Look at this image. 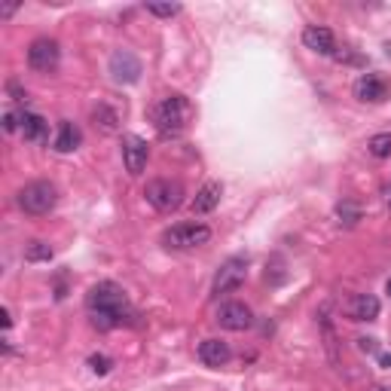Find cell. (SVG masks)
<instances>
[{
    "instance_id": "3",
    "label": "cell",
    "mask_w": 391,
    "mask_h": 391,
    "mask_svg": "<svg viewBox=\"0 0 391 391\" xmlns=\"http://www.w3.org/2000/svg\"><path fill=\"white\" fill-rule=\"evenodd\" d=\"M159 242L169 251H193V248H202L211 242V229L205 223H178V227L162 232Z\"/></svg>"
},
{
    "instance_id": "25",
    "label": "cell",
    "mask_w": 391,
    "mask_h": 391,
    "mask_svg": "<svg viewBox=\"0 0 391 391\" xmlns=\"http://www.w3.org/2000/svg\"><path fill=\"white\" fill-rule=\"evenodd\" d=\"M19 122H22V116L13 113V111L3 116V129H6V131H15V129H19Z\"/></svg>"
},
{
    "instance_id": "7",
    "label": "cell",
    "mask_w": 391,
    "mask_h": 391,
    "mask_svg": "<svg viewBox=\"0 0 391 391\" xmlns=\"http://www.w3.org/2000/svg\"><path fill=\"white\" fill-rule=\"evenodd\" d=\"M58 58H62V49H58L55 40L49 37H37L34 43L28 46V64L37 73H49L58 68Z\"/></svg>"
},
{
    "instance_id": "15",
    "label": "cell",
    "mask_w": 391,
    "mask_h": 391,
    "mask_svg": "<svg viewBox=\"0 0 391 391\" xmlns=\"http://www.w3.org/2000/svg\"><path fill=\"white\" fill-rule=\"evenodd\" d=\"M220 196H223V187L218 180H208V184L199 190L196 199H193V214H208L220 205Z\"/></svg>"
},
{
    "instance_id": "22",
    "label": "cell",
    "mask_w": 391,
    "mask_h": 391,
    "mask_svg": "<svg viewBox=\"0 0 391 391\" xmlns=\"http://www.w3.org/2000/svg\"><path fill=\"white\" fill-rule=\"evenodd\" d=\"M89 367H92V373H98V376H107V373H111V357L107 355H92L89 357Z\"/></svg>"
},
{
    "instance_id": "30",
    "label": "cell",
    "mask_w": 391,
    "mask_h": 391,
    "mask_svg": "<svg viewBox=\"0 0 391 391\" xmlns=\"http://www.w3.org/2000/svg\"><path fill=\"white\" fill-rule=\"evenodd\" d=\"M385 52H388V55H391V43H388V46H385Z\"/></svg>"
},
{
    "instance_id": "9",
    "label": "cell",
    "mask_w": 391,
    "mask_h": 391,
    "mask_svg": "<svg viewBox=\"0 0 391 391\" xmlns=\"http://www.w3.org/2000/svg\"><path fill=\"white\" fill-rule=\"evenodd\" d=\"M147 159H150V147L144 138H138V135L122 138V162H126V171L131 178H138L147 169Z\"/></svg>"
},
{
    "instance_id": "4",
    "label": "cell",
    "mask_w": 391,
    "mask_h": 391,
    "mask_svg": "<svg viewBox=\"0 0 391 391\" xmlns=\"http://www.w3.org/2000/svg\"><path fill=\"white\" fill-rule=\"evenodd\" d=\"M58 202V190L49 184V180H31V184H24L19 190V208L24 214H49Z\"/></svg>"
},
{
    "instance_id": "19",
    "label": "cell",
    "mask_w": 391,
    "mask_h": 391,
    "mask_svg": "<svg viewBox=\"0 0 391 391\" xmlns=\"http://www.w3.org/2000/svg\"><path fill=\"white\" fill-rule=\"evenodd\" d=\"M367 150L376 156V159H388L391 156V131H379V135H373Z\"/></svg>"
},
{
    "instance_id": "6",
    "label": "cell",
    "mask_w": 391,
    "mask_h": 391,
    "mask_svg": "<svg viewBox=\"0 0 391 391\" xmlns=\"http://www.w3.org/2000/svg\"><path fill=\"white\" fill-rule=\"evenodd\" d=\"M245 276H248V260L245 257H229L227 263H220L218 276H214V294H232L245 285Z\"/></svg>"
},
{
    "instance_id": "28",
    "label": "cell",
    "mask_w": 391,
    "mask_h": 391,
    "mask_svg": "<svg viewBox=\"0 0 391 391\" xmlns=\"http://www.w3.org/2000/svg\"><path fill=\"white\" fill-rule=\"evenodd\" d=\"M379 364H382L385 370H391V355H382V357H379Z\"/></svg>"
},
{
    "instance_id": "11",
    "label": "cell",
    "mask_w": 391,
    "mask_h": 391,
    "mask_svg": "<svg viewBox=\"0 0 391 391\" xmlns=\"http://www.w3.org/2000/svg\"><path fill=\"white\" fill-rule=\"evenodd\" d=\"M355 98L357 101H370V104H379V101H385L388 98V83L379 77V73H364V77H357L355 80Z\"/></svg>"
},
{
    "instance_id": "32",
    "label": "cell",
    "mask_w": 391,
    "mask_h": 391,
    "mask_svg": "<svg viewBox=\"0 0 391 391\" xmlns=\"http://www.w3.org/2000/svg\"><path fill=\"white\" fill-rule=\"evenodd\" d=\"M388 205H391V199H388Z\"/></svg>"
},
{
    "instance_id": "12",
    "label": "cell",
    "mask_w": 391,
    "mask_h": 391,
    "mask_svg": "<svg viewBox=\"0 0 391 391\" xmlns=\"http://www.w3.org/2000/svg\"><path fill=\"white\" fill-rule=\"evenodd\" d=\"M303 43H306V49H312V52H318V55H334L336 52L334 31L324 28V24H309V28L303 31Z\"/></svg>"
},
{
    "instance_id": "26",
    "label": "cell",
    "mask_w": 391,
    "mask_h": 391,
    "mask_svg": "<svg viewBox=\"0 0 391 391\" xmlns=\"http://www.w3.org/2000/svg\"><path fill=\"white\" fill-rule=\"evenodd\" d=\"M15 10H19V3H3V6H0V19H10Z\"/></svg>"
},
{
    "instance_id": "21",
    "label": "cell",
    "mask_w": 391,
    "mask_h": 391,
    "mask_svg": "<svg viewBox=\"0 0 391 391\" xmlns=\"http://www.w3.org/2000/svg\"><path fill=\"white\" fill-rule=\"evenodd\" d=\"M150 15H159V19H171V15L180 13V3H147Z\"/></svg>"
},
{
    "instance_id": "23",
    "label": "cell",
    "mask_w": 391,
    "mask_h": 391,
    "mask_svg": "<svg viewBox=\"0 0 391 391\" xmlns=\"http://www.w3.org/2000/svg\"><path fill=\"white\" fill-rule=\"evenodd\" d=\"M336 214H339V218H343V220H339V223H348V227H352V223H357V218H361V211H357V208L355 205H339L336 208Z\"/></svg>"
},
{
    "instance_id": "29",
    "label": "cell",
    "mask_w": 391,
    "mask_h": 391,
    "mask_svg": "<svg viewBox=\"0 0 391 391\" xmlns=\"http://www.w3.org/2000/svg\"><path fill=\"white\" fill-rule=\"evenodd\" d=\"M373 391H391V388H385V385H376V388H373Z\"/></svg>"
},
{
    "instance_id": "13",
    "label": "cell",
    "mask_w": 391,
    "mask_h": 391,
    "mask_svg": "<svg viewBox=\"0 0 391 391\" xmlns=\"http://www.w3.org/2000/svg\"><path fill=\"white\" fill-rule=\"evenodd\" d=\"M346 312H348V318H352V321H376L379 299L373 294H355L352 299H348Z\"/></svg>"
},
{
    "instance_id": "5",
    "label": "cell",
    "mask_w": 391,
    "mask_h": 391,
    "mask_svg": "<svg viewBox=\"0 0 391 391\" xmlns=\"http://www.w3.org/2000/svg\"><path fill=\"white\" fill-rule=\"evenodd\" d=\"M144 196H147V202L153 205L156 211H162V214H171V211H178V208L184 205V187H180V180H171V178L150 180Z\"/></svg>"
},
{
    "instance_id": "24",
    "label": "cell",
    "mask_w": 391,
    "mask_h": 391,
    "mask_svg": "<svg viewBox=\"0 0 391 391\" xmlns=\"http://www.w3.org/2000/svg\"><path fill=\"white\" fill-rule=\"evenodd\" d=\"M357 348H361V352H367V355H373V352H376V339H373V336H361V339H357Z\"/></svg>"
},
{
    "instance_id": "8",
    "label": "cell",
    "mask_w": 391,
    "mask_h": 391,
    "mask_svg": "<svg viewBox=\"0 0 391 391\" xmlns=\"http://www.w3.org/2000/svg\"><path fill=\"white\" fill-rule=\"evenodd\" d=\"M107 68H111V77L116 83H138L141 80V58L135 52H129V49H116Z\"/></svg>"
},
{
    "instance_id": "16",
    "label": "cell",
    "mask_w": 391,
    "mask_h": 391,
    "mask_svg": "<svg viewBox=\"0 0 391 391\" xmlns=\"http://www.w3.org/2000/svg\"><path fill=\"white\" fill-rule=\"evenodd\" d=\"M19 131L24 135V141H34V144H43L49 138V122L37 113H22V122H19Z\"/></svg>"
},
{
    "instance_id": "1",
    "label": "cell",
    "mask_w": 391,
    "mask_h": 391,
    "mask_svg": "<svg viewBox=\"0 0 391 391\" xmlns=\"http://www.w3.org/2000/svg\"><path fill=\"white\" fill-rule=\"evenodd\" d=\"M150 120H153V126L162 138H178V135H184V129L193 120V104L184 95H169L153 104Z\"/></svg>"
},
{
    "instance_id": "20",
    "label": "cell",
    "mask_w": 391,
    "mask_h": 391,
    "mask_svg": "<svg viewBox=\"0 0 391 391\" xmlns=\"http://www.w3.org/2000/svg\"><path fill=\"white\" fill-rule=\"evenodd\" d=\"M24 260H28V263L52 260V248H49L46 242H28V248H24Z\"/></svg>"
},
{
    "instance_id": "27",
    "label": "cell",
    "mask_w": 391,
    "mask_h": 391,
    "mask_svg": "<svg viewBox=\"0 0 391 391\" xmlns=\"http://www.w3.org/2000/svg\"><path fill=\"white\" fill-rule=\"evenodd\" d=\"M0 318H3V327H6V330H10V324H13V318H10V312H6V309H3V312H0Z\"/></svg>"
},
{
    "instance_id": "31",
    "label": "cell",
    "mask_w": 391,
    "mask_h": 391,
    "mask_svg": "<svg viewBox=\"0 0 391 391\" xmlns=\"http://www.w3.org/2000/svg\"><path fill=\"white\" fill-rule=\"evenodd\" d=\"M388 294H391V278H388Z\"/></svg>"
},
{
    "instance_id": "2",
    "label": "cell",
    "mask_w": 391,
    "mask_h": 391,
    "mask_svg": "<svg viewBox=\"0 0 391 391\" xmlns=\"http://www.w3.org/2000/svg\"><path fill=\"white\" fill-rule=\"evenodd\" d=\"M86 306L92 315H111V318H116L120 324L129 318V297H126V290L120 285H113V281H101V285H95L89 290Z\"/></svg>"
},
{
    "instance_id": "10",
    "label": "cell",
    "mask_w": 391,
    "mask_h": 391,
    "mask_svg": "<svg viewBox=\"0 0 391 391\" xmlns=\"http://www.w3.org/2000/svg\"><path fill=\"white\" fill-rule=\"evenodd\" d=\"M218 324L223 330H248L254 324V312L248 309L245 303H236V299H232V303H223L220 309H218Z\"/></svg>"
},
{
    "instance_id": "14",
    "label": "cell",
    "mask_w": 391,
    "mask_h": 391,
    "mask_svg": "<svg viewBox=\"0 0 391 391\" xmlns=\"http://www.w3.org/2000/svg\"><path fill=\"white\" fill-rule=\"evenodd\" d=\"M229 357V343H223V339H202L199 343V361L208 364V367H223Z\"/></svg>"
},
{
    "instance_id": "17",
    "label": "cell",
    "mask_w": 391,
    "mask_h": 391,
    "mask_svg": "<svg viewBox=\"0 0 391 391\" xmlns=\"http://www.w3.org/2000/svg\"><path fill=\"white\" fill-rule=\"evenodd\" d=\"M92 122H95V129L104 131V135H113V131L120 129V111L107 101H98V107L92 111Z\"/></svg>"
},
{
    "instance_id": "18",
    "label": "cell",
    "mask_w": 391,
    "mask_h": 391,
    "mask_svg": "<svg viewBox=\"0 0 391 391\" xmlns=\"http://www.w3.org/2000/svg\"><path fill=\"white\" fill-rule=\"evenodd\" d=\"M80 141H83V135H80V129L73 126V122H62L58 126V135H55V150L58 153H73V150L80 147Z\"/></svg>"
}]
</instances>
